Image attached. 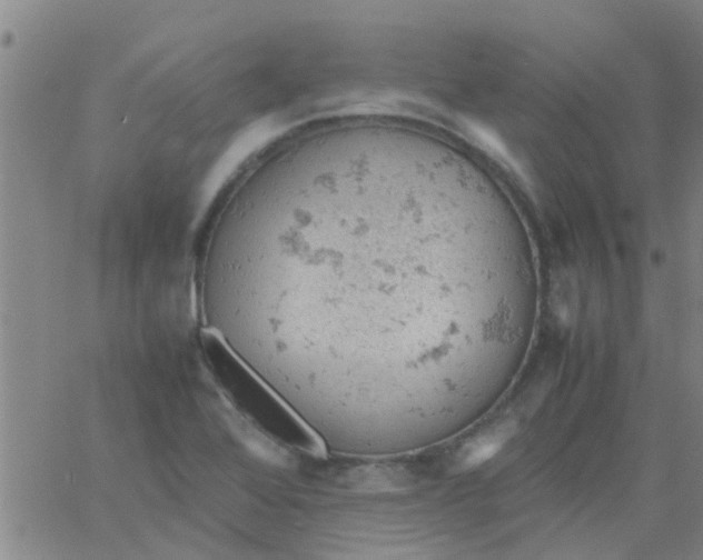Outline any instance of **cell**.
<instances>
[{
	"instance_id": "6da1fadb",
	"label": "cell",
	"mask_w": 703,
	"mask_h": 560,
	"mask_svg": "<svg viewBox=\"0 0 703 560\" xmlns=\"http://www.w3.org/2000/svg\"><path fill=\"white\" fill-rule=\"evenodd\" d=\"M230 226L220 290L294 334L315 381L453 391L537 307V266L512 202L417 127L354 123L293 144L250 181Z\"/></svg>"
},
{
	"instance_id": "7a4b0ae2",
	"label": "cell",
	"mask_w": 703,
	"mask_h": 560,
	"mask_svg": "<svg viewBox=\"0 0 703 560\" xmlns=\"http://www.w3.org/2000/svg\"><path fill=\"white\" fill-rule=\"evenodd\" d=\"M502 434H489L469 443L464 449L459 466L464 469L476 467L491 459L503 446Z\"/></svg>"
}]
</instances>
